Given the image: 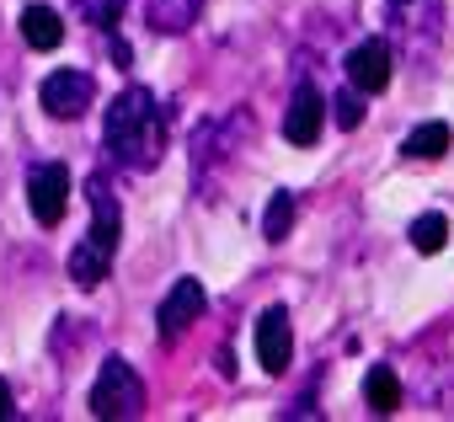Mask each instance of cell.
Returning <instances> with one entry per match:
<instances>
[{"label": "cell", "instance_id": "13", "mask_svg": "<svg viewBox=\"0 0 454 422\" xmlns=\"http://www.w3.org/2000/svg\"><path fill=\"white\" fill-rule=\"evenodd\" d=\"M22 38H27V49H59V43H65L59 12H54V6H27V12H22Z\"/></svg>", "mask_w": 454, "mask_h": 422}, {"label": "cell", "instance_id": "2", "mask_svg": "<svg viewBox=\"0 0 454 422\" xmlns=\"http://www.w3.org/2000/svg\"><path fill=\"white\" fill-rule=\"evenodd\" d=\"M86 198H91V231L81 236V246L70 252V278L81 289H97L107 273H113V257H118V236H123V203L113 198L107 176H91L86 182Z\"/></svg>", "mask_w": 454, "mask_h": 422}, {"label": "cell", "instance_id": "19", "mask_svg": "<svg viewBox=\"0 0 454 422\" xmlns=\"http://www.w3.org/2000/svg\"><path fill=\"white\" fill-rule=\"evenodd\" d=\"M337 113V129H358L364 123V91H337V102H326Z\"/></svg>", "mask_w": 454, "mask_h": 422}, {"label": "cell", "instance_id": "1", "mask_svg": "<svg viewBox=\"0 0 454 422\" xmlns=\"http://www.w3.org/2000/svg\"><path fill=\"white\" fill-rule=\"evenodd\" d=\"M166 134H171V107L150 91V86H123L107 107V155L123 171H155L166 155Z\"/></svg>", "mask_w": 454, "mask_h": 422}, {"label": "cell", "instance_id": "21", "mask_svg": "<svg viewBox=\"0 0 454 422\" xmlns=\"http://www.w3.org/2000/svg\"><path fill=\"white\" fill-rule=\"evenodd\" d=\"M113 59H118V70H123V65H129V59H134V49H129V43H123V38H113Z\"/></svg>", "mask_w": 454, "mask_h": 422}, {"label": "cell", "instance_id": "20", "mask_svg": "<svg viewBox=\"0 0 454 422\" xmlns=\"http://www.w3.org/2000/svg\"><path fill=\"white\" fill-rule=\"evenodd\" d=\"M0 417H17V406H12V385L0 379Z\"/></svg>", "mask_w": 454, "mask_h": 422}, {"label": "cell", "instance_id": "14", "mask_svg": "<svg viewBox=\"0 0 454 422\" xmlns=\"http://www.w3.org/2000/svg\"><path fill=\"white\" fill-rule=\"evenodd\" d=\"M449 145H454L449 123H417V129L406 134L401 155H406V160H438V155H449Z\"/></svg>", "mask_w": 454, "mask_h": 422}, {"label": "cell", "instance_id": "4", "mask_svg": "<svg viewBox=\"0 0 454 422\" xmlns=\"http://www.w3.org/2000/svg\"><path fill=\"white\" fill-rule=\"evenodd\" d=\"M145 411V379L113 353V358H102V374H97V385H91V417H102V422H123V417H139Z\"/></svg>", "mask_w": 454, "mask_h": 422}, {"label": "cell", "instance_id": "11", "mask_svg": "<svg viewBox=\"0 0 454 422\" xmlns=\"http://www.w3.org/2000/svg\"><path fill=\"white\" fill-rule=\"evenodd\" d=\"M321 129H326V97L310 81H300L294 97H289V113H284V139L289 145H316Z\"/></svg>", "mask_w": 454, "mask_h": 422}, {"label": "cell", "instance_id": "10", "mask_svg": "<svg viewBox=\"0 0 454 422\" xmlns=\"http://www.w3.org/2000/svg\"><path fill=\"white\" fill-rule=\"evenodd\" d=\"M252 342H257V363H262L268 374H284L289 358H294V321H289V310H284V305H268Z\"/></svg>", "mask_w": 454, "mask_h": 422}, {"label": "cell", "instance_id": "17", "mask_svg": "<svg viewBox=\"0 0 454 422\" xmlns=\"http://www.w3.org/2000/svg\"><path fill=\"white\" fill-rule=\"evenodd\" d=\"M443 241H449V220H443V215H422V220L411 225V246H417L422 257L443 252Z\"/></svg>", "mask_w": 454, "mask_h": 422}, {"label": "cell", "instance_id": "18", "mask_svg": "<svg viewBox=\"0 0 454 422\" xmlns=\"http://www.w3.org/2000/svg\"><path fill=\"white\" fill-rule=\"evenodd\" d=\"M123 6H129V0H75L81 22H91V27H102V33H113V27L123 22Z\"/></svg>", "mask_w": 454, "mask_h": 422}, {"label": "cell", "instance_id": "3", "mask_svg": "<svg viewBox=\"0 0 454 422\" xmlns=\"http://www.w3.org/2000/svg\"><path fill=\"white\" fill-rule=\"evenodd\" d=\"M385 22H390V43L406 49L411 59L438 49L443 33V6L438 0H385Z\"/></svg>", "mask_w": 454, "mask_h": 422}, {"label": "cell", "instance_id": "6", "mask_svg": "<svg viewBox=\"0 0 454 422\" xmlns=\"http://www.w3.org/2000/svg\"><path fill=\"white\" fill-rule=\"evenodd\" d=\"M27 208L38 225H59L70 208V166L65 160H43L27 171Z\"/></svg>", "mask_w": 454, "mask_h": 422}, {"label": "cell", "instance_id": "5", "mask_svg": "<svg viewBox=\"0 0 454 422\" xmlns=\"http://www.w3.org/2000/svg\"><path fill=\"white\" fill-rule=\"evenodd\" d=\"M241 134H247V113H231V118H208V123H198L192 129V182L203 176V171H214V166H224L236 155V145H241Z\"/></svg>", "mask_w": 454, "mask_h": 422}, {"label": "cell", "instance_id": "8", "mask_svg": "<svg viewBox=\"0 0 454 422\" xmlns=\"http://www.w3.org/2000/svg\"><path fill=\"white\" fill-rule=\"evenodd\" d=\"M38 97H43V113L49 118H81L97 102V81L86 70H54Z\"/></svg>", "mask_w": 454, "mask_h": 422}, {"label": "cell", "instance_id": "12", "mask_svg": "<svg viewBox=\"0 0 454 422\" xmlns=\"http://www.w3.org/2000/svg\"><path fill=\"white\" fill-rule=\"evenodd\" d=\"M203 6H208V0H150V6H145V22L155 27V33H187L198 17H203Z\"/></svg>", "mask_w": 454, "mask_h": 422}, {"label": "cell", "instance_id": "15", "mask_svg": "<svg viewBox=\"0 0 454 422\" xmlns=\"http://www.w3.org/2000/svg\"><path fill=\"white\" fill-rule=\"evenodd\" d=\"M364 401H369V411H380V417H390V411L401 406V379H395L390 363H374V369L364 374Z\"/></svg>", "mask_w": 454, "mask_h": 422}, {"label": "cell", "instance_id": "7", "mask_svg": "<svg viewBox=\"0 0 454 422\" xmlns=\"http://www.w3.org/2000/svg\"><path fill=\"white\" fill-rule=\"evenodd\" d=\"M390 75H395V49H390L385 38H364V43L348 54V81H353V91L380 97V91L390 86Z\"/></svg>", "mask_w": 454, "mask_h": 422}, {"label": "cell", "instance_id": "16", "mask_svg": "<svg viewBox=\"0 0 454 422\" xmlns=\"http://www.w3.org/2000/svg\"><path fill=\"white\" fill-rule=\"evenodd\" d=\"M294 215H300V198H294V192H273V198H268V215H262V236H268V241H289Z\"/></svg>", "mask_w": 454, "mask_h": 422}, {"label": "cell", "instance_id": "9", "mask_svg": "<svg viewBox=\"0 0 454 422\" xmlns=\"http://www.w3.org/2000/svg\"><path fill=\"white\" fill-rule=\"evenodd\" d=\"M203 310H208L203 284H198V278H176V284H171V294H166V300H160V310H155V326H160V337H166V342H176L192 321H203Z\"/></svg>", "mask_w": 454, "mask_h": 422}]
</instances>
